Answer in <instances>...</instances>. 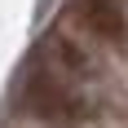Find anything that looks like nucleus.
I'll list each match as a JSON object with an SVG mask.
<instances>
[{
	"label": "nucleus",
	"mask_w": 128,
	"mask_h": 128,
	"mask_svg": "<svg viewBox=\"0 0 128 128\" xmlns=\"http://www.w3.org/2000/svg\"><path fill=\"white\" fill-rule=\"evenodd\" d=\"M22 106L40 124L49 128H84L93 115H97V102H93L88 88L71 84L66 75H58L49 62H40L26 71L22 80Z\"/></svg>",
	"instance_id": "1"
},
{
	"label": "nucleus",
	"mask_w": 128,
	"mask_h": 128,
	"mask_svg": "<svg viewBox=\"0 0 128 128\" xmlns=\"http://www.w3.org/2000/svg\"><path fill=\"white\" fill-rule=\"evenodd\" d=\"M44 62H49L58 75H66L71 84H80V88H93V84L106 75L102 58H97L84 40H75L71 31H62V26L44 31Z\"/></svg>",
	"instance_id": "2"
},
{
	"label": "nucleus",
	"mask_w": 128,
	"mask_h": 128,
	"mask_svg": "<svg viewBox=\"0 0 128 128\" xmlns=\"http://www.w3.org/2000/svg\"><path fill=\"white\" fill-rule=\"evenodd\" d=\"M66 13L75 18L80 31L102 40L106 49L128 53V9L119 0H66Z\"/></svg>",
	"instance_id": "3"
}]
</instances>
